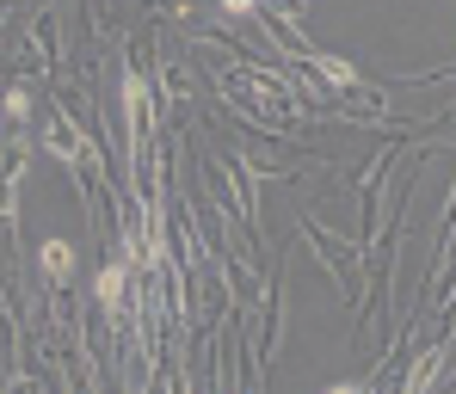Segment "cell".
I'll list each match as a JSON object with an SVG mask.
<instances>
[{
  "label": "cell",
  "mask_w": 456,
  "mask_h": 394,
  "mask_svg": "<svg viewBox=\"0 0 456 394\" xmlns=\"http://www.w3.org/2000/svg\"><path fill=\"white\" fill-rule=\"evenodd\" d=\"M69 271H75V246L69 240H50L44 246V277L50 284H69Z\"/></svg>",
  "instance_id": "1"
},
{
  "label": "cell",
  "mask_w": 456,
  "mask_h": 394,
  "mask_svg": "<svg viewBox=\"0 0 456 394\" xmlns=\"http://www.w3.org/2000/svg\"><path fill=\"white\" fill-rule=\"evenodd\" d=\"M118 290H124V265H111V271L99 277V296H105V302H118Z\"/></svg>",
  "instance_id": "2"
},
{
  "label": "cell",
  "mask_w": 456,
  "mask_h": 394,
  "mask_svg": "<svg viewBox=\"0 0 456 394\" xmlns=\"http://www.w3.org/2000/svg\"><path fill=\"white\" fill-rule=\"evenodd\" d=\"M6 111H12V117H25V111H31V92H25V86H19V92H6Z\"/></svg>",
  "instance_id": "3"
},
{
  "label": "cell",
  "mask_w": 456,
  "mask_h": 394,
  "mask_svg": "<svg viewBox=\"0 0 456 394\" xmlns=\"http://www.w3.org/2000/svg\"><path fill=\"white\" fill-rule=\"evenodd\" d=\"M327 394H370L364 382H339V389H327Z\"/></svg>",
  "instance_id": "4"
},
{
  "label": "cell",
  "mask_w": 456,
  "mask_h": 394,
  "mask_svg": "<svg viewBox=\"0 0 456 394\" xmlns=\"http://www.w3.org/2000/svg\"><path fill=\"white\" fill-rule=\"evenodd\" d=\"M223 6H228V12H247V6H253V0H223Z\"/></svg>",
  "instance_id": "5"
}]
</instances>
